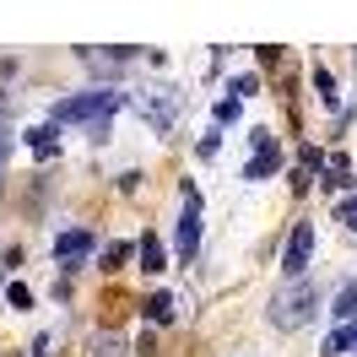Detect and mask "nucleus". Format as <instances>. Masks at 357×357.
Here are the masks:
<instances>
[{"label": "nucleus", "mask_w": 357, "mask_h": 357, "mask_svg": "<svg viewBox=\"0 0 357 357\" xmlns=\"http://www.w3.org/2000/svg\"><path fill=\"white\" fill-rule=\"evenodd\" d=\"M125 260H130V244H109L103 249V271H119Z\"/></svg>", "instance_id": "f3484780"}, {"label": "nucleus", "mask_w": 357, "mask_h": 357, "mask_svg": "<svg viewBox=\"0 0 357 357\" xmlns=\"http://www.w3.org/2000/svg\"><path fill=\"white\" fill-rule=\"evenodd\" d=\"M119 103H125V92H87V98H60L54 103V125H66V119H109V114H119Z\"/></svg>", "instance_id": "f03ea898"}, {"label": "nucleus", "mask_w": 357, "mask_h": 357, "mask_svg": "<svg viewBox=\"0 0 357 357\" xmlns=\"http://www.w3.org/2000/svg\"><path fill=\"white\" fill-rule=\"evenodd\" d=\"M249 146H255V157L244 162V178H271L282 168V146H276L271 130H249Z\"/></svg>", "instance_id": "20e7f679"}, {"label": "nucleus", "mask_w": 357, "mask_h": 357, "mask_svg": "<svg viewBox=\"0 0 357 357\" xmlns=\"http://www.w3.org/2000/svg\"><path fill=\"white\" fill-rule=\"evenodd\" d=\"M87 249H92V233H82V227H76V233H60V238H54V255H60V260H82Z\"/></svg>", "instance_id": "6e6552de"}, {"label": "nucleus", "mask_w": 357, "mask_h": 357, "mask_svg": "<svg viewBox=\"0 0 357 357\" xmlns=\"http://www.w3.org/2000/svg\"><path fill=\"white\" fill-rule=\"evenodd\" d=\"M92 357H125V347H119V341H114V347H109V341H103V347H98V352H92Z\"/></svg>", "instance_id": "6ab92c4d"}, {"label": "nucleus", "mask_w": 357, "mask_h": 357, "mask_svg": "<svg viewBox=\"0 0 357 357\" xmlns=\"http://www.w3.org/2000/svg\"><path fill=\"white\" fill-rule=\"evenodd\" d=\"M309 260H314V222H292L287 244H282V271H287V276H303Z\"/></svg>", "instance_id": "39448f33"}, {"label": "nucleus", "mask_w": 357, "mask_h": 357, "mask_svg": "<svg viewBox=\"0 0 357 357\" xmlns=\"http://www.w3.org/2000/svg\"><path fill=\"white\" fill-rule=\"evenodd\" d=\"M314 87H319V103H325V109H335V103H341V92H335V76L325 66L314 70Z\"/></svg>", "instance_id": "ddd939ff"}, {"label": "nucleus", "mask_w": 357, "mask_h": 357, "mask_svg": "<svg viewBox=\"0 0 357 357\" xmlns=\"http://www.w3.org/2000/svg\"><path fill=\"white\" fill-rule=\"evenodd\" d=\"M141 314H146L152 325H168V319H174V298H168V292H152V298L141 303Z\"/></svg>", "instance_id": "9b49d317"}, {"label": "nucleus", "mask_w": 357, "mask_h": 357, "mask_svg": "<svg viewBox=\"0 0 357 357\" xmlns=\"http://www.w3.org/2000/svg\"><path fill=\"white\" fill-rule=\"evenodd\" d=\"M6 152H11V141H6V130H0V168H6Z\"/></svg>", "instance_id": "412c9836"}, {"label": "nucleus", "mask_w": 357, "mask_h": 357, "mask_svg": "<svg viewBox=\"0 0 357 357\" xmlns=\"http://www.w3.org/2000/svg\"><path fill=\"white\" fill-rule=\"evenodd\" d=\"M352 347H357V325H341V331L325 335V347H319V352H325V357H341V352H352Z\"/></svg>", "instance_id": "9d476101"}, {"label": "nucleus", "mask_w": 357, "mask_h": 357, "mask_svg": "<svg viewBox=\"0 0 357 357\" xmlns=\"http://www.w3.org/2000/svg\"><path fill=\"white\" fill-rule=\"evenodd\" d=\"M319 178H325V190H335V184H347V157L335 152L331 162H325V174H319Z\"/></svg>", "instance_id": "4468645a"}, {"label": "nucleus", "mask_w": 357, "mask_h": 357, "mask_svg": "<svg viewBox=\"0 0 357 357\" xmlns=\"http://www.w3.org/2000/svg\"><path fill=\"white\" fill-rule=\"evenodd\" d=\"M135 109L146 114V125H157V130H174V125H178V92H174V87L141 92V98H135Z\"/></svg>", "instance_id": "7ed1b4c3"}, {"label": "nucleus", "mask_w": 357, "mask_h": 357, "mask_svg": "<svg viewBox=\"0 0 357 357\" xmlns=\"http://www.w3.org/2000/svg\"><path fill=\"white\" fill-rule=\"evenodd\" d=\"M201 249V201L195 190H184V217H178V255H195Z\"/></svg>", "instance_id": "423d86ee"}, {"label": "nucleus", "mask_w": 357, "mask_h": 357, "mask_svg": "<svg viewBox=\"0 0 357 357\" xmlns=\"http://www.w3.org/2000/svg\"><path fill=\"white\" fill-rule=\"evenodd\" d=\"M233 98H238V103H244V98H255V92H260V76H255V70H249V76H233Z\"/></svg>", "instance_id": "2eb2a0df"}, {"label": "nucleus", "mask_w": 357, "mask_h": 357, "mask_svg": "<svg viewBox=\"0 0 357 357\" xmlns=\"http://www.w3.org/2000/svg\"><path fill=\"white\" fill-rule=\"evenodd\" d=\"M314 309H319V287L298 276V282L271 303V325H276V331H298V325H309V319H314Z\"/></svg>", "instance_id": "f257e3e1"}, {"label": "nucleus", "mask_w": 357, "mask_h": 357, "mask_svg": "<svg viewBox=\"0 0 357 357\" xmlns=\"http://www.w3.org/2000/svg\"><path fill=\"white\" fill-rule=\"evenodd\" d=\"M217 119H222V125H227V119H238V98H227V103H217Z\"/></svg>", "instance_id": "a211bd4d"}, {"label": "nucleus", "mask_w": 357, "mask_h": 357, "mask_svg": "<svg viewBox=\"0 0 357 357\" xmlns=\"http://www.w3.org/2000/svg\"><path fill=\"white\" fill-rule=\"evenodd\" d=\"M27 146H33L38 157H54V152H60V141H54V125H33V130H27Z\"/></svg>", "instance_id": "f8f14e48"}, {"label": "nucleus", "mask_w": 357, "mask_h": 357, "mask_svg": "<svg viewBox=\"0 0 357 357\" xmlns=\"http://www.w3.org/2000/svg\"><path fill=\"white\" fill-rule=\"evenodd\" d=\"M141 271H168V249H162V238L157 233H141Z\"/></svg>", "instance_id": "0eeeda50"}, {"label": "nucleus", "mask_w": 357, "mask_h": 357, "mask_svg": "<svg viewBox=\"0 0 357 357\" xmlns=\"http://www.w3.org/2000/svg\"><path fill=\"white\" fill-rule=\"evenodd\" d=\"M6 303H11V309H33V287H27V282H11V287H6Z\"/></svg>", "instance_id": "dca6fc26"}, {"label": "nucleus", "mask_w": 357, "mask_h": 357, "mask_svg": "<svg viewBox=\"0 0 357 357\" xmlns=\"http://www.w3.org/2000/svg\"><path fill=\"white\" fill-rule=\"evenodd\" d=\"M341 222H352V233H357V201H347V206H341Z\"/></svg>", "instance_id": "aec40b11"}, {"label": "nucleus", "mask_w": 357, "mask_h": 357, "mask_svg": "<svg viewBox=\"0 0 357 357\" xmlns=\"http://www.w3.org/2000/svg\"><path fill=\"white\" fill-rule=\"evenodd\" d=\"M331 314H335V319H347V325H357V276H352V282H347L341 292H335Z\"/></svg>", "instance_id": "1a4fd4ad"}]
</instances>
